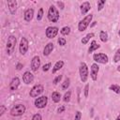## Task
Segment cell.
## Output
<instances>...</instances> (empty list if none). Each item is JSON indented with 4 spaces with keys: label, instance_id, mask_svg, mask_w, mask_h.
<instances>
[{
    "label": "cell",
    "instance_id": "cell-37",
    "mask_svg": "<svg viewBox=\"0 0 120 120\" xmlns=\"http://www.w3.org/2000/svg\"><path fill=\"white\" fill-rule=\"evenodd\" d=\"M6 111H7L6 106H5V105H1V106H0V116H2V115L6 112Z\"/></svg>",
    "mask_w": 120,
    "mask_h": 120
},
{
    "label": "cell",
    "instance_id": "cell-17",
    "mask_svg": "<svg viewBox=\"0 0 120 120\" xmlns=\"http://www.w3.org/2000/svg\"><path fill=\"white\" fill-rule=\"evenodd\" d=\"M33 17H34V9H33V8H27V9L24 11V13H23V18H24V20H25L26 22H30V21H32Z\"/></svg>",
    "mask_w": 120,
    "mask_h": 120
},
{
    "label": "cell",
    "instance_id": "cell-28",
    "mask_svg": "<svg viewBox=\"0 0 120 120\" xmlns=\"http://www.w3.org/2000/svg\"><path fill=\"white\" fill-rule=\"evenodd\" d=\"M70 97H71V92L70 91H68V92L65 93V95L63 97V100L65 102H68L70 100Z\"/></svg>",
    "mask_w": 120,
    "mask_h": 120
},
{
    "label": "cell",
    "instance_id": "cell-10",
    "mask_svg": "<svg viewBox=\"0 0 120 120\" xmlns=\"http://www.w3.org/2000/svg\"><path fill=\"white\" fill-rule=\"evenodd\" d=\"M28 47H29L28 46V40L25 38H22L20 44H19V51H20L21 54L24 55L28 51Z\"/></svg>",
    "mask_w": 120,
    "mask_h": 120
},
{
    "label": "cell",
    "instance_id": "cell-33",
    "mask_svg": "<svg viewBox=\"0 0 120 120\" xmlns=\"http://www.w3.org/2000/svg\"><path fill=\"white\" fill-rule=\"evenodd\" d=\"M51 67H52V64H51V63H47V64H45V65L42 67V70H43L44 72H46V71H48V70L51 68Z\"/></svg>",
    "mask_w": 120,
    "mask_h": 120
},
{
    "label": "cell",
    "instance_id": "cell-38",
    "mask_svg": "<svg viewBox=\"0 0 120 120\" xmlns=\"http://www.w3.org/2000/svg\"><path fill=\"white\" fill-rule=\"evenodd\" d=\"M56 4H57V6L61 8V9H64V8H65V5H64V3L62 2V1H57L56 2Z\"/></svg>",
    "mask_w": 120,
    "mask_h": 120
},
{
    "label": "cell",
    "instance_id": "cell-21",
    "mask_svg": "<svg viewBox=\"0 0 120 120\" xmlns=\"http://www.w3.org/2000/svg\"><path fill=\"white\" fill-rule=\"evenodd\" d=\"M94 33H88L87 35H85L82 38V40H81V42H82V44H83V45H85V44H87L88 43V41L90 40V38H94Z\"/></svg>",
    "mask_w": 120,
    "mask_h": 120
},
{
    "label": "cell",
    "instance_id": "cell-26",
    "mask_svg": "<svg viewBox=\"0 0 120 120\" xmlns=\"http://www.w3.org/2000/svg\"><path fill=\"white\" fill-rule=\"evenodd\" d=\"M109 89L112 90V92L116 93V94H120V86L118 84H111Z\"/></svg>",
    "mask_w": 120,
    "mask_h": 120
},
{
    "label": "cell",
    "instance_id": "cell-23",
    "mask_svg": "<svg viewBox=\"0 0 120 120\" xmlns=\"http://www.w3.org/2000/svg\"><path fill=\"white\" fill-rule=\"evenodd\" d=\"M99 38L102 42H107L108 41V34L105 31H100L99 32Z\"/></svg>",
    "mask_w": 120,
    "mask_h": 120
},
{
    "label": "cell",
    "instance_id": "cell-30",
    "mask_svg": "<svg viewBox=\"0 0 120 120\" xmlns=\"http://www.w3.org/2000/svg\"><path fill=\"white\" fill-rule=\"evenodd\" d=\"M43 8H40L39 9H38V15H37V20L38 21H41L42 20V18H43Z\"/></svg>",
    "mask_w": 120,
    "mask_h": 120
},
{
    "label": "cell",
    "instance_id": "cell-18",
    "mask_svg": "<svg viewBox=\"0 0 120 120\" xmlns=\"http://www.w3.org/2000/svg\"><path fill=\"white\" fill-rule=\"evenodd\" d=\"M53 49H54V45H53V43H52V42L48 43V44L44 47V49H43V52H42L43 55H44V56H48V55H50Z\"/></svg>",
    "mask_w": 120,
    "mask_h": 120
},
{
    "label": "cell",
    "instance_id": "cell-27",
    "mask_svg": "<svg viewBox=\"0 0 120 120\" xmlns=\"http://www.w3.org/2000/svg\"><path fill=\"white\" fill-rule=\"evenodd\" d=\"M119 61H120V48L117 49V51L115 52L114 56H113V62L114 63H117Z\"/></svg>",
    "mask_w": 120,
    "mask_h": 120
},
{
    "label": "cell",
    "instance_id": "cell-15",
    "mask_svg": "<svg viewBox=\"0 0 120 120\" xmlns=\"http://www.w3.org/2000/svg\"><path fill=\"white\" fill-rule=\"evenodd\" d=\"M20 83H21V81H20V79H19L18 77L12 78V80H11V82H10V83H9V90H10V91H15V90H17V88L19 87Z\"/></svg>",
    "mask_w": 120,
    "mask_h": 120
},
{
    "label": "cell",
    "instance_id": "cell-4",
    "mask_svg": "<svg viewBox=\"0 0 120 120\" xmlns=\"http://www.w3.org/2000/svg\"><path fill=\"white\" fill-rule=\"evenodd\" d=\"M79 73H80V78L81 81L82 82H85L88 79V75H89V69L87 65L84 62H82L80 64V68H79Z\"/></svg>",
    "mask_w": 120,
    "mask_h": 120
},
{
    "label": "cell",
    "instance_id": "cell-11",
    "mask_svg": "<svg viewBox=\"0 0 120 120\" xmlns=\"http://www.w3.org/2000/svg\"><path fill=\"white\" fill-rule=\"evenodd\" d=\"M99 71V67L97 63H94L91 65V68H90V77L92 78L93 81H97L98 80V74Z\"/></svg>",
    "mask_w": 120,
    "mask_h": 120
},
{
    "label": "cell",
    "instance_id": "cell-6",
    "mask_svg": "<svg viewBox=\"0 0 120 120\" xmlns=\"http://www.w3.org/2000/svg\"><path fill=\"white\" fill-rule=\"evenodd\" d=\"M93 59L97 64H107L109 62V57L107 54L102 53V52H98V53H95L93 55Z\"/></svg>",
    "mask_w": 120,
    "mask_h": 120
},
{
    "label": "cell",
    "instance_id": "cell-39",
    "mask_svg": "<svg viewBox=\"0 0 120 120\" xmlns=\"http://www.w3.org/2000/svg\"><path fill=\"white\" fill-rule=\"evenodd\" d=\"M22 67H23V65H22V63H18V64L16 65V69H17V70H21V69L22 68Z\"/></svg>",
    "mask_w": 120,
    "mask_h": 120
},
{
    "label": "cell",
    "instance_id": "cell-41",
    "mask_svg": "<svg viewBox=\"0 0 120 120\" xmlns=\"http://www.w3.org/2000/svg\"><path fill=\"white\" fill-rule=\"evenodd\" d=\"M115 120H120V113L118 114V116L116 117V119H115Z\"/></svg>",
    "mask_w": 120,
    "mask_h": 120
},
{
    "label": "cell",
    "instance_id": "cell-1",
    "mask_svg": "<svg viewBox=\"0 0 120 120\" xmlns=\"http://www.w3.org/2000/svg\"><path fill=\"white\" fill-rule=\"evenodd\" d=\"M16 43H17L16 37L13 36V35H10L8 38V41H7V44H6V52H7V54L8 55L12 54V52H14Z\"/></svg>",
    "mask_w": 120,
    "mask_h": 120
},
{
    "label": "cell",
    "instance_id": "cell-43",
    "mask_svg": "<svg viewBox=\"0 0 120 120\" xmlns=\"http://www.w3.org/2000/svg\"><path fill=\"white\" fill-rule=\"evenodd\" d=\"M96 22H93V23H92V24H91V26H94V25H95V24H96Z\"/></svg>",
    "mask_w": 120,
    "mask_h": 120
},
{
    "label": "cell",
    "instance_id": "cell-12",
    "mask_svg": "<svg viewBox=\"0 0 120 120\" xmlns=\"http://www.w3.org/2000/svg\"><path fill=\"white\" fill-rule=\"evenodd\" d=\"M40 67V58L38 55H36L31 60V69L32 71H38Z\"/></svg>",
    "mask_w": 120,
    "mask_h": 120
},
{
    "label": "cell",
    "instance_id": "cell-25",
    "mask_svg": "<svg viewBox=\"0 0 120 120\" xmlns=\"http://www.w3.org/2000/svg\"><path fill=\"white\" fill-rule=\"evenodd\" d=\"M69 84H70V79L69 78H66L65 81L63 82L62 85H61V88L63 90H67L68 87H69Z\"/></svg>",
    "mask_w": 120,
    "mask_h": 120
},
{
    "label": "cell",
    "instance_id": "cell-24",
    "mask_svg": "<svg viewBox=\"0 0 120 120\" xmlns=\"http://www.w3.org/2000/svg\"><path fill=\"white\" fill-rule=\"evenodd\" d=\"M70 27L69 26H64V27H62L61 28V30H60V33L63 35V36H68V35H69L70 34Z\"/></svg>",
    "mask_w": 120,
    "mask_h": 120
},
{
    "label": "cell",
    "instance_id": "cell-42",
    "mask_svg": "<svg viewBox=\"0 0 120 120\" xmlns=\"http://www.w3.org/2000/svg\"><path fill=\"white\" fill-rule=\"evenodd\" d=\"M117 71H119V72H120V65L117 67Z\"/></svg>",
    "mask_w": 120,
    "mask_h": 120
},
{
    "label": "cell",
    "instance_id": "cell-14",
    "mask_svg": "<svg viewBox=\"0 0 120 120\" xmlns=\"http://www.w3.org/2000/svg\"><path fill=\"white\" fill-rule=\"evenodd\" d=\"M22 81L25 84H29L34 81V75L30 71H25L22 74Z\"/></svg>",
    "mask_w": 120,
    "mask_h": 120
},
{
    "label": "cell",
    "instance_id": "cell-19",
    "mask_svg": "<svg viewBox=\"0 0 120 120\" xmlns=\"http://www.w3.org/2000/svg\"><path fill=\"white\" fill-rule=\"evenodd\" d=\"M64 61L63 60H59V61H57L55 64H54V66H53V68H52V74L53 73H55L56 71H58V70H60L62 68H63V66H64Z\"/></svg>",
    "mask_w": 120,
    "mask_h": 120
},
{
    "label": "cell",
    "instance_id": "cell-13",
    "mask_svg": "<svg viewBox=\"0 0 120 120\" xmlns=\"http://www.w3.org/2000/svg\"><path fill=\"white\" fill-rule=\"evenodd\" d=\"M7 4L8 7V9H9V12L11 14H15L17 11V7H18L17 1L16 0H8Z\"/></svg>",
    "mask_w": 120,
    "mask_h": 120
},
{
    "label": "cell",
    "instance_id": "cell-44",
    "mask_svg": "<svg viewBox=\"0 0 120 120\" xmlns=\"http://www.w3.org/2000/svg\"><path fill=\"white\" fill-rule=\"evenodd\" d=\"M118 35H119V37H120V28H119V31H118Z\"/></svg>",
    "mask_w": 120,
    "mask_h": 120
},
{
    "label": "cell",
    "instance_id": "cell-16",
    "mask_svg": "<svg viewBox=\"0 0 120 120\" xmlns=\"http://www.w3.org/2000/svg\"><path fill=\"white\" fill-rule=\"evenodd\" d=\"M90 8H91V5H90V3H89L88 1L83 2V3L81 5V7H80L81 13H82V15H85V14L90 10Z\"/></svg>",
    "mask_w": 120,
    "mask_h": 120
},
{
    "label": "cell",
    "instance_id": "cell-3",
    "mask_svg": "<svg viewBox=\"0 0 120 120\" xmlns=\"http://www.w3.org/2000/svg\"><path fill=\"white\" fill-rule=\"evenodd\" d=\"M92 19H93V14H88V15H86L82 20H81V21L79 22V23H78V30H79L80 32H83V31L88 27V25L90 24Z\"/></svg>",
    "mask_w": 120,
    "mask_h": 120
},
{
    "label": "cell",
    "instance_id": "cell-8",
    "mask_svg": "<svg viewBox=\"0 0 120 120\" xmlns=\"http://www.w3.org/2000/svg\"><path fill=\"white\" fill-rule=\"evenodd\" d=\"M48 103V98L46 96H41V97H38L35 101H34V104L35 106L38 108V109H43L46 107Z\"/></svg>",
    "mask_w": 120,
    "mask_h": 120
},
{
    "label": "cell",
    "instance_id": "cell-32",
    "mask_svg": "<svg viewBox=\"0 0 120 120\" xmlns=\"http://www.w3.org/2000/svg\"><path fill=\"white\" fill-rule=\"evenodd\" d=\"M62 78H63V76H62V75H58V76H56V77L53 79V81H52L53 84H57L58 82H61V80H62Z\"/></svg>",
    "mask_w": 120,
    "mask_h": 120
},
{
    "label": "cell",
    "instance_id": "cell-7",
    "mask_svg": "<svg viewBox=\"0 0 120 120\" xmlns=\"http://www.w3.org/2000/svg\"><path fill=\"white\" fill-rule=\"evenodd\" d=\"M43 91H44V86H43L42 84H36V85L33 86L32 89L30 90L29 95H30V97H32V98H37V97H38L39 95H41V94L43 93Z\"/></svg>",
    "mask_w": 120,
    "mask_h": 120
},
{
    "label": "cell",
    "instance_id": "cell-35",
    "mask_svg": "<svg viewBox=\"0 0 120 120\" xmlns=\"http://www.w3.org/2000/svg\"><path fill=\"white\" fill-rule=\"evenodd\" d=\"M84 97L85 98H88V94H89V84L87 83L85 86H84Z\"/></svg>",
    "mask_w": 120,
    "mask_h": 120
},
{
    "label": "cell",
    "instance_id": "cell-20",
    "mask_svg": "<svg viewBox=\"0 0 120 120\" xmlns=\"http://www.w3.org/2000/svg\"><path fill=\"white\" fill-rule=\"evenodd\" d=\"M99 48H100V45L98 43H97L96 40H92V42L90 44V47L88 48V52L91 53V52H93L94 51H96V50H98Z\"/></svg>",
    "mask_w": 120,
    "mask_h": 120
},
{
    "label": "cell",
    "instance_id": "cell-2",
    "mask_svg": "<svg viewBox=\"0 0 120 120\" xmlns=\"http://www.w3.org/2000/svg\"><path fill=\"white\" fill-rule=\"evenodd\" d=\"M47 16H48L49 21L52 22H58V20H59V18H60L59 11L57 10V8H56L53 5L50 6V8H49V9H48V15H47Z\"/></svg>",
    "mask_w": 120,
    "mask_h": 120
},
{
    "label": "cell",
    "instance_id": "cell-36",
    "mask_svg": "<svg viewBox=\"0 0 120 120\" xmlns=\"http://www.w3.org/2000/svg\"><path fill=\"white\" fill-rule=\"evenodd\" d=\"M81 118H82V112L80 111H77L76 113H75L74 120H81Z\"/></svg>",
    "mask_w": 120,
    "mask_h": 120
},
{
    "label": "cell",
    "instance_id": "cell-9",
    "mask_svg": "<svg viewBox=\"0 0 120 120\" xmlns=\"http://www.w3.org/2000/svg\"><path fill=\"white\" fill-rule=\"evenodd\" d=\"M59 32V29L58 27L56 26H49L46 28V31H45V34H46V37L48 38H53L57 36Z\"/></svg>",
    "mask_w": 120,
    "mask_h": 120
},
{
    "label": "cell",
    "instance_id": "cell-34",
    "mask_svg": "<svg viewBox=\"0 0 120 120\" xmlns=\"http://www.w3.org/2000/svg\"><path fill=\"white\" fill-rule=\"evenodd\" d=\"M31 120H42V117L39 113H35L33 116H32V119Z\"/></svg>",
    "mask_w": 120,
    "mask_h": 120
},
{
    "label": "cell",
    "instance_id": "cell-40",
    "mask_svg": "<svg viewBox=\"0 0 120 120\" xmlns=\"http://www.w3.org/2000/svg\"><path fill=\"white\" fill-rule=\"evenodd\" d=\"M65 109H66V108H65V106H61V107H59V108H58L57 112H58L59 113H61V112H63L65 111Z\"/></svg>",
    "mask_w": 120,
    "mask_h": 120
},
{
    "label": "cell",
    "instance_id": "cell-31",
    "mask_svg": "<svg viewBox=\"0 0 120 120\" xmlns=\"http://www.w3.org/2000/svg\"><path fill=\"white\" fill-rule=\"evenodd\" d=\"M57 42H58V44H59L60 46H65V45L67 44V40H66V38H58Z\"/></svg>",
    "mask_w": 120,
    "mask_h": 120
},
{
    "label": "cell",
    "instance_id": "cell-22",
    "mask_svg": "<svg viewBox=\"0 0 120 120\" xmlns=\"http://www.w3.org/2000/svg\"><path fill=\"white\" fill-rule=\"evenodd\" d=\"M52 99L53 102L58 103L60 101V99H61V94L59 92H56V91L52 92Z\"/></svg>",
    "mask_w": 120,
    "mask_h": 120
},
{
    "label": "cell",
    "instance_id": "cell-5",
    "mask_svg": "<svg viewBox=\"0 0 120 120\" xmlns=\"http://www.w3.org/2000/svg\"><path fill=\"white\" fill-rule=\"evenodd\" d=\"M26 111V108L23 104H16L10 110V114L12 116H21Z\"/></svg>",
    "mask_w": 120,
    "mask_h": 120
},
{
    "label": "cell",
    "instance_id": "cell-29",
    "mask_svg": "<svg viewBox=\"0 0 120 120\" xmlns=\"http://www.w3.org/2000/svg\"><path fill=\"white\" fill-rule=\"evenodd\" d=\"M105 0H99V1H98V3H97V5H98V11H100L103 8H104V6H105Z\"/></svg>",
    "mask_w": 120,
    "mask_h": 120
}]
</instances>
